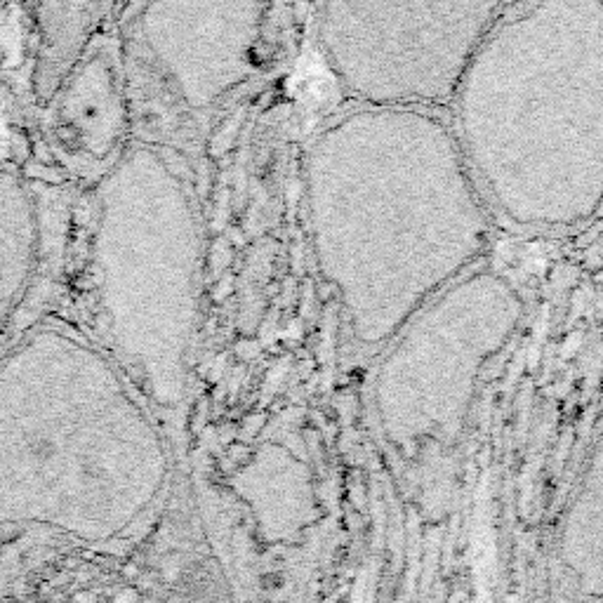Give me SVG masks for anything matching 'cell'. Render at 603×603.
<instances>
[{"instance_id": "obj_2", "label": "cell", "mask_w": 603, "mask_h": 603, "mask_svg": "<svg viewBox=\"0 0 603 603\" xmlns=\"http://www.w3.org/2000/svg\"><path fill=\"white\" fill-rule=\"evenodd\" d=\"M554 603H603V439L552 521Z\"/></svg>"}, {"instance_id": "obj_1", "label": "cell", "mask_w": 603, "mask_h": 603, "mask_svg": "<svg viewBox=\"0 0 603 603\" xmlns=\"http://www.w3.org/2000/svg\"><path fill=\"white\" fill-rule=\"evenodd\" d=\"M462 88L495 224L566 241L603 222V0L509 3Z\"/></svg>"}, {"instance_id": "obj_4", "label": "cell", "mask_w": 603, "mask_h": 603, "mask_svg": "<svg viewBox=\"0 0 603 603\" xmlns=\"http://www.w3.org/2000/svg\"><path fill=\"white\" fill-rule=\"evenodd\" d=\"M3 205V210H8L17 222V236L3 231V316L8 321L15 297L26 286V278H29L31 271V257L33 250H36L31 205L26 201L22 184L10 172H5L3 177Z\"/></svg>"}, {"instance_id": "obj_3", "label": "cell", "mask_w": 603, "mask_h": 603, "mask_svg": "<svg viewBox=\"0 0 603 603\" xmlns=\"http://www.w3.org/2000/svg\"><path fill=\"white\" fill-rule=\"evenodd\" d=\"M85 57L55 95V102L59 99L57 121L74 147L99 158L114 151L125 111L109 52L97 50Z\"/></svg>"}]
</instances>
